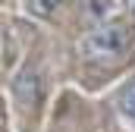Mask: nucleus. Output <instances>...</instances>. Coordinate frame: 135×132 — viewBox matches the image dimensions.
<instances>
[{"label": "nucleus", "instance_id": "1", "mask_svg": "<svg viewBox=\"0 0 135 132\" xmlns=\"http://www.w3.org/2000/svg\"><path fill=\"white\" fill-rule=\"evenodd\" d=\"M129 41H132L129 25H123V22H104V25H98L94 32L85 35L82 54H85V57H98V60L119 57V54L129 47Z\"/></svg>", "mask_w": 135, "mask_h": 132}, {"label": "nucleus", "instance_id": "2", "mask_svg": "<svg viewBox=\"0 0 135 132\" xmlns=\"http://www.w3.org/2000/svg\"><path fill=\"white\" fill-rule=\"evenodd\" d=\"M9 95H13V104H16L19 113H25V116L35 113L38 104H41V79H38V72L35 69L16 72L13 82H9Z\"/></svg>", "mask_w": 135, "mask_h": 132}, {"label": "nucleus", "instance_id": "3", "mask_svg": "<svg viewBox=\"0 0 135 132\" xmlns=\"http://www.w3.org/2000/svg\"><path fill=\"white\" fill-rule=\"evenodd\" d=\"M116 110H119V116L135 129V79L129 85L119 88V95H116Z\"/></svg>", "mask_w": 135, "mask_h": 132}, {"label": "nucleus", "instance_id": "4", "mask_svg": "<svg viewBox=\"0 0 135 132\" xmlns=\"http://www.w3.org/2000/svg\"><path fill=\"white\" fill-rule=\"evenodd\" d=\"M57 6H60V0H25V10L32 13L35 19H47Z\"/></svg>", "mask_w": 135, "mask_h": 132}, {"label": "nucleus", "instance_id": "5", "mask_svg": "<svg viewBox=\"0 0 135 132\" xmlns=\"http://www.w3.org/2000/svg\"><path fill=\"white\" fill-rule=\"evenodd\" d=\"M104 13H107V0H88V6H85V19L88 22L104 19Z\"/></svg>", "mask_w": 135, "mask_h": 132}, {"label": "nucleus", "instance_id": "6", "mask_svg": "<svg viewBox=\"0 0 135 132\" xmlns=\"http://www.w3.org/2000/svg\"><path fill=\"white\" fill-rule=\"evenodd\" d=\"M126 13H129V16L135 19V0H126Z\"/></svg>", "mask_w": 135, "mask_h": 132}]
</instances>
